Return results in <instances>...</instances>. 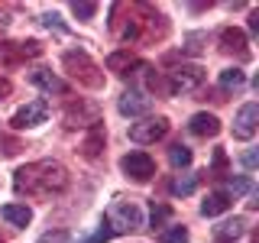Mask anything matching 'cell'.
<instances>
[{
	"instance_id": "2",
	"label": "cell",
	"mask_w": 259,
	"mask_h": 243,
	"mask_svg": "<svg viewBox=\"0 0 259 243\" xmlns=\"http://www.w3.org/2000/svg\"><path fill=\"white\" fill-rule=\"evenodd\" d=\"M62 65L68 68V75L75 78L78 85H84V88H101L104 85L101 68H97V62L84 52V49H71V52H65L62 55Z\"/></svg>"
},
{
	"instance_id": "17",
	"label": "cell",
	"mask_w": 259,
	"mask_h": 243,
	"mask_svg": "<svg viewBox=\"0 0 259 243\" xmlns=\"http://www.w3.org/2000/svg\"><path fill=\"white\" fill-rule=\"evenodd\" d=\"M0 217L10 221V224H16V227H26L32 221V211L26 205H4V208H0Z\"/></svg>"
},
{
	"instance_id": "32",
	"label": "cell",
	"mask_w": 259,
	"mask_h": 243,
	"mask_svg": "<svg viewBox=\"0 0 259 243\" xmlns=\"http://www.w3.org/2000/svg\"><path fill=\"white\" fill-rule=\"evenodd\" d=\"M249 29H253V32H259V13H253V16H249Z\"/></svg>"
},
{
	"instance_id": "1",
	"label": "cell",
	"mask_w": 259,
	"mask_h": 243,
	"mask_svg": "<svg viewBox=\"0 0 259 243\" xmlns=\"http://www.w3.org/2000/svg\"><path fill=\"white\" fill-rule=\"evenodd\" d=\"M68 185V172L52 159L42 162H29V166L16 169V191H29V194H49V191H62Z\"/></svg>"
},
{
	"instance_id": "23",
	"label": "cell",
	"mask_w": 259,
	"mask_h": 243,
	"mask_svg": "<svg viewBox=\"0 0 259 243\" xmlns=\"http://www.w3.org/2000/svg\"><path fill=\"white\" fill-rule=\"evenodd\" d=\"M71 13H75L78 20H91V16L97 13V4H88V0H84V4H78V0H75V4H71Z\"/></svg>"
},
{
	"instance_id": "16",
	"label": "cell",
	"mask_w": 259,
	"mask_h": 243,
	"mask_svg": "<svg viewBox=\"0 0 259 243\" xmlns=\"http://www.w3.org/2000/svg\"><path fill=\"white\" fill-rule=\"evenodd\" d=\"M243 233H246V221H243V217H233V221H224V224H217L214 227V237L217 240H237V237H243Z\"/></svg>"
},
{
	"instance_id": "9",
	"label": "cell",
	"mask_w": 259,
	"mask_h": 243,
	"mask_svg": "<svg viewBox=\"0 0 259 243\" xmlns=\"http://www.w3.org/2000/svg\"><path fill=\"white\" fill-rule=\"evenodd\" d=\"M256 124H259V107L249 101V104H243L237 110V117H233V136H237V140H253Z\"/></svg>"
},
{
	"instance_id": "18",
	"label": "cell",
	"mask_w": 259,
	"mask_h": 243,
	"mask_svg": "<svg viewBox=\"0 0 259 243\" xmlns=\"http://www.w3.org/2000/svg\"><path fill=\"white\" fill-rule=\"evenodd\" d=\"M198 182H201V175H194V172H188V175H178V178H172L168 191L178 194V198H185V194H191L194 188H198Z\"/></svg>"
},
{
	"instance_id": "14",
	"label": "cell",
	"mask_w": 259,
	"mask_h": 243,
	"mask_svg": "<svg viewBox=\"0 0 259 243\" xmlns=\"http://www.w3.org/2000/svg\"><path fill=\"white\" fill-rule=\"evenodd\" d=\"M104 65H107V71H117V75H126V71H130V68H136L140 62H136V55L130 52V49H120V52H110V55H107V62H104Z\"/></svg>"
},
{
	"instance_id": "5",
	"label": "cell",
	"mask_w": 259,
	"mask_h": 243,
	"mask_svg": "<svg viewBox=\"0 0 259 243\" xmlns=\"http://www.w3.org/2000/svg\"><path fill=\"white\" fill-rule=\"evenodd\" d=\"M165 133H168V120H165V117H146V120H140V124L130 127V140L140 143V146L156 143V140H162Z\"/></svg>"
},
{
	"instance_id": "4",
	"label": "cell",
	"mask_w": 259,
	"mask_h": 243,
	"mask_svg": "<svg viewBox=\"0 0 259 243\" xmlns=\"http://www.w3.org/2000/svg\"><path fill=\"white\" fill-rule=\"evenodd\" d=\"M204 85V68L201 65H178L175 71H168V91L172 94H185Z\"/></svg>"
},
{
	"instance_id": "29",
	"label": "cell",
	"mask_w": 259,
	"mask_h": 243,
	"mask_svg": "<svg viewBox=\"0 0 259 243\" xmlns=\"http://www.w3.org/2000/svg\"><path fill=\"white\" fill-rule=\"evenodd\" d=\"M256 162H259L256 149H246V152H243V166H246V169H256Z\"/></svg>"
},
{
	"instance_id": "27",
	"label": "cell",
	"mask_w": 259,
	"mask_h": 243,
	"mask_svg": "<svg viewBox=\"0 0 259 243\" xmlns=\"http://www.w3.org/2000/svg\"><path fill=\"white\" fill-rule=\"evenodd\" d=\"M39 23H42L46 29H59V32H65V26L59 23V16H55V13H42V16H39Z\"/></svg>"
},
{
	"instance_id": "26",
	"label": "cell",
	"mask_w": 259,
	"mask_h": 243,
	"mask_svg": "<svg viewBox=\"0 0 259 243\" xmlns=\"http://www.w3.org/2000/svg\"><path fill=\"white\" fill-rule=\"evenodd\" d=\"M39 243H71V237H68V230H49L39 237Z\"/></svg>"
},
{
	"instance_id": "20",
	"label": "cell",
	"mask_w": 259,
	"mask_h": 243,
	"mask_svg": "<svg viewBox=\"0 0 259 243\" xmlns=\"http://www.w3.org/2000/svg\"><path fill=\"white\" fill-rule=\"evenodd\" d=\"M243 85H246V75H243L240 68H224L221 71V88L224 91H240Z\"/></svg>"
},
{
	"instance_id": "28",
	"label": "cell",
	"mask_w": 259,
	"mask_h": 243,
	"mask_svg": "<svg viewBox=\"0 0 259 243\" xmlns=\"http://www.w3.org/2000/svg\"><path fill=\"white\" fill-rule=\"evenodd\" d=\"M110 237H113V230H110V227H101L97 233H91V237H88V240H81V243H107Z\"/></svg>"
},
{
	"instance_id": "12",
	"label": "cell",
	"mask_w": 259,
	"mask_h": 243,
	"mask_svg": "<svg viewBox=\"0 0 259 243\" xmlns=\"http://www.w3.org/2000/svg\"><path fill=\"white\" fill-rule=\"evenodd\" d=\"M221 49L224 52H237L240 59H249V49H246V32L237 26H227L221 32Z\"/></svg>"
},
{
	"instance_id": "10",
	"label": "cell",
	"mask_w": 259,
	"mask_h": 243,
	"mask_svg": "<svg viewBox=\"0 0 259 243\" xmlns=\"http://www.w3.org/2000/svg\"><path fill=\"white\" fill-rule=\"evenodd\" d=\"M42 52V46L39 43H4L0 46V65H16V62H23V59H32V55H39Z\"/></svg>"
},
{
	"instance_id": "3",
	"label": "cell",
	"mask_w": 259,
	"mask_h": 243,
	"mask_svg": "<svg viewBox=\"0 0 259 243\" xmlns=\"http://www.w3.org/2000/svg\"><path fill=\"white\" fill-rule=\"evenodd\" d=\"M107 227L113 233H130L143 227V211L136 201H113L107 208Z\"/></svg>"
},
{
	"instance_id": "19",
	"label": "cell",
	"mask_w": 259,
	"mask_h": 243,
	"mask_svg": "<svg viewBox=\"0 0 259 243\" xmlns=\"http://www.w3.org/2000/svg\"><path fill=\"white\" fill-rule=\"evenodd\" d=\"M104 140H107V136H104V130H101V127H94V130H91V136L81 143V152H84L88 159H94L97 152L104 149Z\"/></svg>"
},
{
	"instance_id": "31",
	"label": "cell",
	"mask_w": 259,
	"mask_h": 243,
	"mask_svg": "<svg viewBox=\"0 0 259 243\" xmlns=\"http://www.w3.org/2000/svg\"><path fill=\"white\" fill-rule=\"evenodd\" d=\"M10 91H13V85H10V81H7V78H0V101H4V97L10 94Z\"/></svg>"
},
{
	"instance_id": "11",
	"label": "cell",
	"mask_w": 259,
	"mask_h": 243,
	"mask_svg": "<svg viewBox=\"0 0 259 243\" xmlns=\"http://www.w3.org/2000/svg\"><path fill=\"white\" fill-rule=\"evenodd\" d=\"M29 81L36 88H42L46 94H68V85L59 78V75H52L49 68H36V71H29Z\"/></svg>"
},
{
	"instance_id": "15",
	"label": "cell",
	"mask_w": 259,
	"mask_h": 243,
	"mask_svg": "<svg viewBox=\"0 0 259 243\" xmlns=\"http://www.w3.org/2000/svg\"><path fill=\"white\" fill-rule=\"evenodd\" d=\"M230 208V194L227 191H210L204 201H201V214L204 217H217V214H224V211Z\"/></svg>"
},
{
	"instance_id": "21",
	"label": "cell",
	"mask_w": 259,
	"mask_h": 243,
	"mask_svg": "<svg viewBox=\"0 0 259 243\" xmlns=\"http://www.w3.org/2000/svg\"><path fill=\"white\" fill-rule=\"evenodd\" d=\"M168 162H172L175 169L191 166V149H188V146H182V143H175L172 149H168Z\"/></svg>"
},
{
	"instance_id": "8",
	"label": "cell",
	"mask_w": 259,
	"mask_h": 243,
	"mask_svg": "<svg viewBox=\"0 0 259 243\" xmlns=\"http://www.w3.org/2000/svg\"><path fill=\"white\" fill-rule=\"evenodd\" d=\"M117 110L123 117H143V113L152 110V97H146V91H140V88H130V91L120 94Z\"/></svg>"
},
{
	"instance_id": "33",
	"label": "cell",
	"mask_w": 259,
	"mask_h": 243,
	"mask_svg": "<svg viewBox=\"0 0 259 243\" xmlns=\"http://www.w3.org/2000/svg\"><path fill=\"white\" fill-rule=\"evenodd\" d=\"M0 29H7V20H4V16H0Z\"/></svg>"
},
{
	"instance_id": "6",
	"label": "cell",
	"mask_w": 259,
	"mask_h": 243,
	"mask_svg": "<svg viewBox=\"0 0 259 243\" xmlns=\"http://www.w3.org/2000/svg\"><path fill=\"white\" fill-rule=\"evenodd\" d=\"M120 169H123L130 178H136V182H149V178L156 175V162H152V156L143 152V149L126 152V156L120 159Z\"/></svg>"
},
{
	"instance_id": "7",
	"label": "cell",
	"mask_w": 259,
	"mask_h": 243,
	"mask_svg": "<svg viewBox=\"0 0 259 243\" xmlns=\"http://www.w3.org/2000/svg\"><path fill=\"white\" fill-rule=\"evenodd\" d=\"M49 120V104L46 101H29L26 107H20L10 117L13 130H32V127H42Z\"/></svg>"
},
{
	"instance_id": "13",
	"label": "cell",
	"mask_w": 259,
	"mask_h": 243,
	"mask_svg": "<svg viewBox=\"0 0 259 243\" xmlns=\"http://www.w3.org/2000/svg\"><path fill=\"white\" fill-rule=\"evenodd\" d=\"M188 130H191L194 136H204V140H207V136H217V133H221V120H217L214 113H204V110H201V113H194V117L188 120Z\"/></svg>"
},
{
	"instance_id": "25",
	"label": "cell",
	"mask_w": 259,
	"mask_h": 243,
	"mask_svg": "<svg viewBox=\"0 0 259 243\" xmlns=\"http://www.w3.org/2000/svg\"><path fill=\"white\" fill-rule=\"evenodd\" d=\"M168 214H172L168 205H156L152 201V227H162V221H168Z\"/></svg>"
},
{
	"instance_id": "30",
	"label": "cell",
	"mask_w": 259,
	"mask_h": 243,
	"mask_svg": "<svg viewBox=\"0 0 259 243\" xmlns=\"http://www.w3.org/2000/svg\"><path fill=\"white\" fill-rule=\"evenodd\" d=\"M224 166H227V152H224V149H217V152H214V169L221 172Z\"/></svg>"
},
{
	"instance_id": "24",
	"label": "cell",
	"mask_w": 259,
	"mask_h": 243,
	"mask_svg": "<svg viewBox=\"0 0 259 243\" xmlns=\"http://www.w3.org/2000/svg\"><path fill=\"white\" fill-rule=\"evenodd\" d=\"M162 243H188V230L185 227H172L162 233Z\"/></svg>"
},
{
	"instance_id": "22",
	"label": "cell",
	"mask_w": 259,
	"mask_h": 243,
	"mask_svg": "<svg viewBox=\"0 0 259 243\" xmlns=\"http://www.w3.org/2000/svg\"><path fill=\"white\" fill-rule=\"evenodd\" d=\"M253 185H249V178L246 175H240V178H230L227 182V194H246Z\"/></svg>"
}]
</instances>
